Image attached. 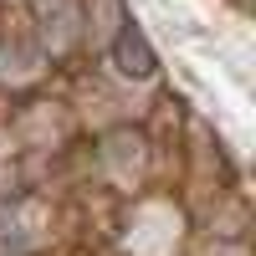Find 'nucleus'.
I'll list each match as a JSON object with an SVG mask.
<instances>
[{"label":"nucleus","mask_w":256,"mask_h":256,"mask_svg":"<svg viewBox=\"0 0 256 256\" xmlns=\"http://www.w3.org/2000/svg\"><path fill=\"white\" fill-rule=\"evenodd\" d=\"M118 56H123L118 67H123V72H134V77L154 72V56H148V46H144L138 36H123V41H118Z\"/></svg>","instance_id":"nucleus-1"}]
</instances>
